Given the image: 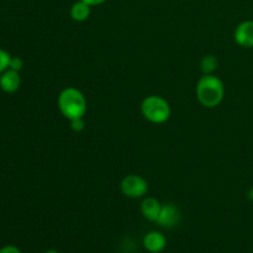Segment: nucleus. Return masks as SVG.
<instances>
[{"mask_svg":"<svg viewBox=\"0 0 253 253\" xmlns=\"http://www.w3.org/2000/svg\"><path fill=\"white\" fill-rule=\"evenodd\" d=\"M225 88L222 82L214 74H204L197 84V98L207 108H215L224 99Z\"/></svg>","mask_w":253,"mask_h":253,"instance_id":"nucleus-1","label":"nucleus"},{"mask_svg":"<svg viewBox=\"0 0 253 253\" xmlns=\"http://www.w3.org/2000/svg\"><path fill=\"white\" fill-rule=\"evenodd\" d=\"M58 108L68 120L83 118L86 113V100L81 90L77 88L63 89L58 96Z\"/></svg>","mask_w":253,"mask_h":253,"instance_id":"nucleus-2","label":"nucleus"},{"mask_svg":"<svg viewBox=\"0 0 253 253\" xmlns=\"http://www.w3.org/2000/svg\"><path fill=\"white\" fill-rule=\"evenodd\" d=\"M141 111L145 119L153 124H163L169 119L170 106L166 99L158 95H151L143 99Z\"/></svg>","mask_w":253,"mask_h":253,"instance_id":"nucleus-3","label":"nucleus"},{"mask_svg":"<svg viewBox=\"0 0 253 253\" xmlns=\"http://www.w3.org/2000/svg\"><path fill=\"white\" fill-rule=\"evenodd\" d=\"M121 192L128 198H142L147 193L148 184L142 177L136 174H128L121 180Z\"/></svg>","mask_w":253,"mask_h":253,"instance_id":"nucleus-4","label":"nucleus"},{"mask_svg":"<svg viewBox=\"0 0 253 253\" xmlns=\"http://www.w3.org/2000/svg\"><path fill=\"white\" fill-rule=\"evenodd\" d=\"M180 221V211L174 204H165L161 208L157 224L166 229H173Z\"/></svg>","mask_w":253,"mask_h":253,"instance_id":"nucleus-5","label":"nucleus"},{"mask_svg":"<svg viewBox=\"0 0 253 253\" xmlns=\"http://www.w3.org/2000/svg\"><path fill=\"white\" fill-rule=\"evenodd\" d=\"M20 84H21V78H20V73L17 71L7 68L6 71L0 74V89L5 93H15L19 90Z\"/></svg>","mask_w":253,"mask_h":253,"instance_id":"nucleus-6","label":"nucleus"},{"mask_svg":"<svg viewBox=\"0 0 253 253\" xmlns=\"http://www.w3.org/2000/svg\"><path fill=\"white\" fill-rule=\"evenodd\" d=\"M235 41L242 47H253V21H244L235 31Z\"/></svg>","mask_w":253,"mask_h":253,"instance_id":"nucleus-7","label":"nucleus"},{"mask_svg":"<svg viewBox=\"0 0 253 253\" xmlns=\"http://www.w3.org/2000/svg\"><path fill=\"white\" fill-rule=\"evenodd\" d=\"M167 245L165 235L158 231H151L143 237V247L151 253H160Z\"/></svg>","mask_w":253,"mask_h":253,"instance_id":"nucleus-8","label":"nucleus"},{"mask_svg":"<svg viewBox=\"0 0 253 253\" xmlns=\"http://www.w3.org/2000/svg\"><path fill=\"white\" fill-rule=\"evenodd\" d=\"M161 208L162 205L160 204L157 199L155 198H146L141 204V212H142L143 217L147 219L148 221L157 222L158 216H160Z\"/></svg>","mask_w":253,"mask_h":253,"instance_id":"nucleus-9","label":"nucleus"},{"mask_svg":"<svg viewBox=\"0 0 253 253\" xmlns=\"http://www.w3.org/2000/svg\"><path fill=\"white\" fill-rule=\"evenodd\" d=\"M89 15H90V5H88L86 2L79 0V1L74 2V4L72 5L71 16L74 21H85L89 17Z\"/></svg>","mask_w":253,"mask_h":253,"instance_id":"nucleus-10","label":"nucleus"},{"mask_svg":"<svg viewBox=\"0 0 253 253\" xmlns=\"http://www.w3.org/2000/svg\"><path fill=\"white\" fill-rule=\"evenodd\" d=\"M200 68L204 74H212V72H215L217 69V58L215 56H205L202 59V63H200Z\"/></svg>","mask_w":253,"mask_h":253,"instance_id":"nucleus-11","label":"nucleus"},{"mask_svg":"<svg viewBox=\"0 0 253 253\" xmlns=\"http://www.w3.org/2000/svg\"><path fill=\"white\" fill-rule=\"evenodd\" d=\"M10 58H11V56H10L6 51L0 48V74L9 68Z\"/></svg>","mask_w":253,"mask_h":253,"instance_id":"nucleus-12","label":"nucleus"},{"mask_svg":"<svg viewBox=\"0 0 253 253\" xmlns=\"http://www.w3.org/2000/svg\"><path fill=\"white\" fill-rule=\"evenodd\" d=\"M24 67V61L20 57H11L9 62V68L14 69V71L20 72Z\"/></svg>","mask_w":253,"mask_h":253,"instance_id":"nucleus-13","label":"nucleus"},{"mask_svg":"<svg viewBox=\"0 0 253 253\" xmlns=\"http://www.w3.org/2000/svg\"><path fill=\"white\" fill-rule=\"evenodd\" d=\"M71 121V127L73 131H77V132H81L82 130L84 128L85 124H84L83 118H77V119H72Z\"/></svg>","mask_w":253,"mask_h":253,"instance_id":"nucleus-14","label":"nucleus"},{"mask_svg":"<svg viewBox=\"0 0 253 253\" xmlns=\"http://www.w3.org/2000/svg\"><path fill=\"white\" fill-rule=\"evenodd\" d=\"M0 253H22L17 249L16 246H12V245H7V246H4L0 249Z\"/></svg>","mask_w":253,"mask_h":253,"instance_id":"nucleus-15","label":"nucleus"},{"mask_svg":"<svg viewBox=\"0 0 253 253\" xmlns=\"http://www.w3.org/2000/svg\"><path fill=\"white\" fill-rule=\"evenodd\" d=\"M82 1L86 2L88 5H90V6H93V5H100L103 4V2H105L106 0H82Z\"/></svg>","mask_w":253,"mask_h":253,"instance_id":"nucleus-16","label":"nucleus"},{"mask_svg":"<svg viewBox=\"0 0 253 253\" xmlns=\"http://www.w3.org/2000/svg\"><path fill=\"white\" fill-rule=\"evenodd\" d=\"M44 253H59L58 251H56V250H47Z\"/></svg>","mask_w":253,"mask_h":253,"instance_id":"nucleus-17","label":"nucleus"},{"mask_svg":"<svg viewBox=\"0 0 253 253\" xmlns=\"http://www.w3.org/2000/svg\"><path fill=\"white\" fill-rule=\"evenodd\" d=\"M251 194H252V195H251V198H252V199H253V190H252V193H251Z\"/></svg>","mask_w":253,"mask_h":253,"instance_id":"nucleus-18","label":"nucleus"}]
</instances>
